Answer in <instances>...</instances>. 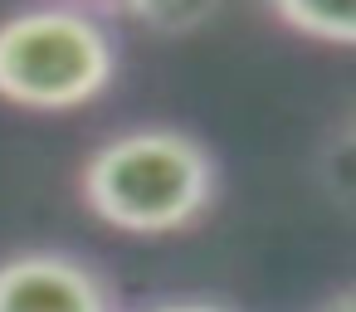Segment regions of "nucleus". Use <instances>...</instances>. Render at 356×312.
I'll return each instance as SVG.
<instances>
[{"instance_id":"obj_6","label":"nucleus","mask_w":356,"mask_h":312,"mask_svg":"<svg viewBox=\"0 0 356 312\" xmlns=\"http://www.w3.org/2000/svg\"><path fill=\"white\" fill-rule=\"evenodd\" d=\"M137 312H234L225 302H205V297H166V302H147Z\"/></svg>"},{"instance_id":"obj_5","label":"nucleus","mask_w":356,"mask_h":312,"mask_svg":"<svg viewBox=\"0 0 356 312\" xmlns=\"http://www.w3.org/2000/svg\"><path fill=\"white\" fill-rule=\"evenodd\" d=\"M108 25L118 20V25H147L152 35H161V40H181V35H191V30H200V25H210L215 20V6H122V10H98Z\"/></svg>"},{"instance_id":"obj_3","label":"nucleus","mask_w":356,"mask_h":312,"mask_svg":"<svg viewBox=\"0 0 356 312\" xmlns=\"http://www.w3.org/2000/svg\"><path fill=\"white\" fill-rule=\"evenodd\" d=\"M0 312H118V293L79 254L25 249L0 258Z\"/></svg>"},{"instance_id":"obj_2","label":"nucleus","mask_w":356,"mask_h":312,"mask_svg":"<svg viewBox=\"0 0 356 312\" xmlns=\"http://www.w3.org/2000/svg\"><path fill=\"white\" fill-rule=\"evenodd\" d=\"M118 30L83 6H35L0 20V98L25 113H79L118 83Z\"/></svg>"},{"instance_id":"obj_4","label":"nucleus","mask_w":356,"mask_h":312,"mask_svg":"<svg viewBox=\"0 0 356 312\" xmlns=\"http://www.w3.org/2000/svg\"><path fill=\"white\" fill-rule=\"evenodd\" d=\"M268 15L283 30H293L298 40H312V44L351 49V40H356V15L351 10H327V6H307V0H288V6H268Z\"/></svg>"},{"instance_id":"obj_7","label":"nucleus","mask_w":356,"mask_h":312,"mask_svg":"<svg viewBox=\"0 0 356 312\" xmlns=\"http://www.w3.org/2000/svg\"><path fill=\"white\" fill-rule=\"evenodd\" d=\"M312 312H356V297H351V288H337L332 297H322Z\"/></svg>"},{"instance_id":"obj_1","label":"nucleus","mask_w":356,"mask_h":312,"mask_svg":"<svg viewBox=\"0 0 356 312\" xmlns=\"http://www.w3.org/2000/svg\"><path fill=\"white\" fill-rule=\"evenodd\" d=\"M83 205L137 239L200 224L220 195L215 151L186 127H132L98 142L79 171Z\"/></svg>"}]
</instances>
